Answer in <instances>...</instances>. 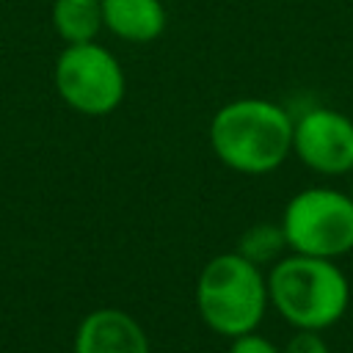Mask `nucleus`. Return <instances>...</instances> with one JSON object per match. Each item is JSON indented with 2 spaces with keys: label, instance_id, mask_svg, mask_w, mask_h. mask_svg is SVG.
Returning a JSON list of instances; mask_svg holds the SVG:
<instances>
[{
  "label": "nucleus",
  "instance_id": "9b49d317",
  "mask_svg": "<svg viewBox=\"0 0 353 353\" xmlns=\"http://www.w3.org/2000/svg\"><path fill=\"white\" fill-rule=\"evenodd\" d=\"M281 353H331V350H328V342L323 339L320 331L295 328V334L287 339V345L281 347Z\"/></svg>",
  "mask_w": 353,
  "mask_h": 353
},
{
  "label": "nucleus",
  "instance_id": "39448f33",
  "mask_svg": "<svg viewBox=\"0 0 353 353\" xmlns=\"http://www.w3.org/2000/svg\"><path fill=\"white\" fill-rule=\"evenodd\" d=\"M52 80L58 97L83 116L113 113L127 91L121 63L97 41L66 44L55 61Z\"/></svg>",
  "mask_w": 353,
  "mask_h": 353
},
{
  "label": "nucleus",
  "instance_id": "423d86ee",
  "mask_svg": "<svg viewBox=\"0 0 353 353\" xmlns=\"http://www.w3.org/2000/svg\"><path fill=\"white\" fill-rule=\"evenodd\" d=\"M292 154L314 174L353 171V119L334 108H309L292 121Z\"/></svg>",
  "mask_w": 353,
  "mask_h": 353
},
{
  "label": "nucleus",
  "instance_id": "ddd939ff",
  "mask_svg": "<svg viewBox=\"0 0 353 353\" xmlns=\"http://www.w3.org/2000/svg\"><path fill=\"white\" fill-rule=\"evenodd\" d=\"M347 193H350V196H353V188H350V190H347Z\"/></svg>",
  "mask_w": 353,
  "mask_h": 353
},
{
  "label": "nucleus",
  "instance_id": "f257e3e1",
  "mask_svg": "<svg viewBox=\"0 0 353 353\" xmlns=\"http://www.w3.org/2000/svg\"><path fill=\"white\" fill-rule=\"evenodd\" d=\"M292 121L279 102L262 97L232 99L210 119L212 154L237 174H270L292 154Z\"/></svg>",
  "mask_w": 353,
  "mask_h": 353
},
{
  "label": "nucleus",
  "instance_id": "20e7f679",
  "mask_svg": "<svg viewBox=\"0 0 353 353\" xmlns=\"http://www.w3.org/2000/svg\"><path fill=\"white\" fill-rule=\"evenodd\" d=\"M281 229L290 251L339 259L353 251V196L336 188H303L287 201Z\"/></svg>",
  "mask_w": 353,
  "mask_h": 353
},
{
  "label": "nucleus",
  "instance_id": "0eeeda50",
  "mask_svg": "<svg viewBox=\"0 0 353 353\" xmlns=\"http://www.w3.org/2000/svg\"><path fill=\"white\" fill-rule=\"evenodd\" d=\"M74 353H152L143 325L124 309L88 312L74 331Z\"/></svg>",
  "mask_w": 353,
  "mask_h": 353
},
{
  "label": "nucleus",
  "instance_id": "f8f14e48",
  "mask_svg": "<svg viewBox=\"0 0 353 353\" xmlns=\"http://www.w3.org/2000/svg\"><path fill=\"white\" fill-rule=\"evenodd\" d=\"M226 353H281V347L276 342H270L268 336H262L256 331H248V334H240V336L229 339Z\"/></svg>",
  "mask_w": 353,
  "mask_h": 353
},
{
  "label": "nucleus",
  "instance_id": "7ed1b4c3",
  "mask_svg": "<svg viewBox=\"0 0 353 353\" xmlns=\"http://www.w3.org/2000/svg\"><path fill=\"white\" fill-rule=\"evenodd\" d=\"M268 306L270 298L265 268L248 262L237 251L215 254L199 270L196 312L212 334L234 339L256 331Z\"/></svg>",
  "mask_w": 353,
  "mask_h": 353
},
{
  "label": "nucleus",
  "instance_id": "9d476101",
  "mask_svg": "<svg viewBox=\"0 0 353 353\" xmlns=\"http://www.w3.org/2000/svg\"><path fill=\"white\" fill-rule=\"evenodd\" d=\"M234 251L240 256H245L248 262L259 265V268H270L276 259L284 256V251H290L281 221L279 223H254V226H248L240 234Z\"/></svg>",
  "mask_w": 353,
  "mask_h": 353
},
{
  "label": "nucleus",
  "instance_id": "f03ea898",
  "mask_svg": "<svg viewBox=\"0 0 353 353\" xmlns=\"http://www.w3.org/2000/svg\"><path fill=\"white\" fill-rule=\"evenodd\" d=\"M268 298L292 328L325 331L345 317L350 281L336 259L290 251L268 268Z\"/></svg>",
  "mask_w": 353,
  "mask_h": 353
},
{
  "label": "nucleus",
  "instance_id": "1a4fd4ad",
  "mask_svg": "<svg viewBox=\"0 0 353 353\" xmlns=\"http://www.w3.org/2000/svg\"><path fill=\"white\" fill-rule=\"evenodd\" d=\"M52 28L66 44L97 41L99 30L105 28L102 0H55Z\"/></svg>",
  "mask_w": 353,
  "mask_h": 353
},
{
  "label": "nucleus",
  "instance_id": "6e6552de",
  "mask_svg": "<svg viewBox=\"0 0 353 353\" xmlns=\"http://www.w3.org/2000/svg\"><path fill=\"white\" fill-rule=\"evenodd\" d=\"M105 28L132 44L154 41L165 30V8L160 0H102Z\"/></svg>",
  "mask_w": 353,
  "mask_h": 353
}]
</instances>
